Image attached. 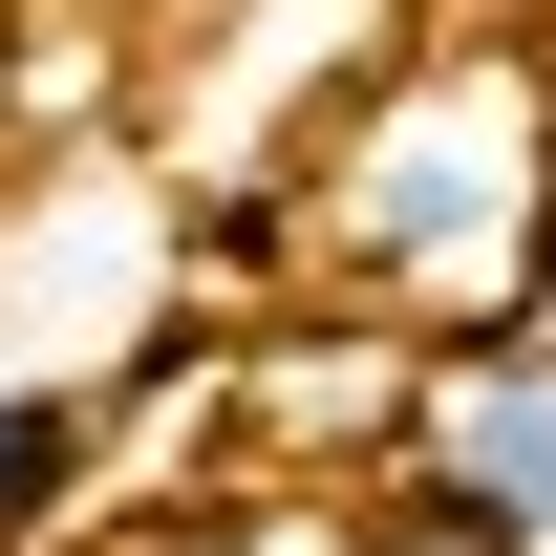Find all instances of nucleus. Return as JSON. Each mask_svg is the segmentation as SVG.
Listing matches in <instances>:
<instances>
[{"label": "nucleus", "instance_id": "nucleus-1", "mask_svg": "<svg viewBox=\"0 0 556 556\" xmlns=\"http://www.w3.org/2000/svg\"><path fill=\"white\" fill-rule=\"evenodd\" d=\"M321 257L407 321H514L556 278V193H535V65H428L364 108V150L321 172Z\"/></svg>", "mask_w": 556, "mask_h": 556}, {"label": "nucleus", "instance_id": "nucleus-2", "mask_svg": "<svg viewBox=\"0 0 556 556\" xmlns=\"http://www.w3.org/2000/svg\"><path fill=\"white\" fill-rule=\"evenodd\" d=\"M386 471H428L450 514H492L514 556H556V321H471L450 364H407Z\"/></svg>", "mask_w": 556, "mask_h": 556}, {"label": "nucleus", "instance_id": "nucleus-3", "mask_svg": "<svg viewBox=\"0 0 556 556\" xmlns=\"http://www.w3.org/2000/svg\"><path fill=\"white\" fill-rule=\"evenodd\" d=\"M65 492H86V407H65V386H0V556L43 535Z\"/></svg>", "mask_w": 556, "mask_h": 556}, {"label": "nucleus", "instance_id": "nucleus-4", "mask_svg": "<svg viewBox=\"0 0 556 556\" xmlns=\"http://www.w3.org/2000/svg\"><path fill=\"white\" fill-rule=\"evenodd\" d=\"M343 556H514V535H492V514H450L428 471H386V492H364V535H343Z\"/></svg>", "mask_w": 556, "mask_h": 556}, {"label": "nucleus", "instance_id": "nucleus-5", "mask_svg": "<svg viewBox=\"0 0 556 556\" xmlns=\"http://www.w3.org/2000/svg\"><path fill=\"white\" fill-rule=\"evenodd\" d=\"M535 193H556V43H535ZM535 300H556V278H535Z\"/></svg>", "mask_w": 556, "mask_h": 556}, {"label": "nucleus", "instance_id": "nucleus-6", "mask_svg": "<svg viewBox=\"0 0 556 556\" xmlns=\"http://www.w3.org/2000/svg\"><path fill=\"white\" fill-rule=\"evenodd\" d=\"M0 129H22V0H0Z\"/></svg>", "mask_w": 556, "mask_h": 556}]
</instances>
